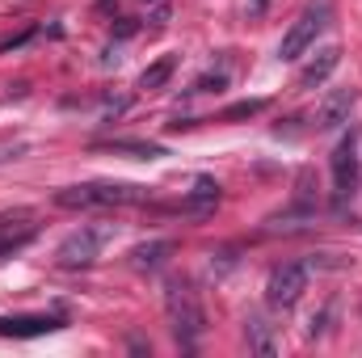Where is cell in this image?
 <instances>
[{
  "instance_id": "obj_3",
  "label": "cell",
  "mask_w": 362,
  "mask_h": 358,
  "mask_svg": "<svg viewBox=\"0 0 362 358\" xmlns=\"http://www.w3.org/2000/svg\"><path fill=\"white\" fill-rule=\"evenodd\" d=\"M110 241H114V224H85V228H76V232L55 249V262L64 270H85L101 258V249H105Z\"/></svg>"
},
{
  "instance_id": "obj_8",
  "label": "cell",
  "mask_w": 362,
  "mask_h": 358,
  "mask_svg": "<svg viewBox=\"0 0 362 358\" xmlns=\"http://www.w3.org/2000/svg\"><path fill=\"white\" fill-rule=\"evenodd\" d=\"M354 105H358V93L354 89H333L320 101V110H316V131H333V127L350 122V110Z\"/></svg>"
},
{
  "instance_id": "obj_12",
  "label": "cell",
  "mask_w": 362,
  "mask_h": 358,
  "mask_svg": "<svg viewBox=\"0 0 362 358\" xmlns=\"http://www.w3.org/2000/svg\"><path fill=\"white\" fill-rule=\"evenodd\" d=\"M169 253H173L169 241H148V245H135V249H131V266L135 270H156V266L169 262Z\"/></svg>"
},
{
  "instance_id": "obj_5",
  "label": "cell",
  "mask_w": 362,
  "mask_h": 358,
  "mask_svg": "<svg viewBox=\"0 0 362 358\" xmlns=\"http://www.w3.org/2000/svg\"><path fill=\"white\" fill-rule=\"evenodd\" d=\"M329 25V4L320 0V4H312V8H303L299 17H295V25L282 34V42H278V59H299L312 42H316V34Z\"/></svg>"
},
{
  "instance_id": "obj_10",
  "label": "cell",
  "mask_w": 362,
  "mask_h": 358,
  "mask_svg": "<svg viewBox=\"0 0 362 358\" xmlns=\"http://www.w3.org/2000/svg\"><path fill=\"white\" fill-rule=\"evenodd\" d=\"M337 64H341V51H337V47H325V51H316V55H312V64L299 72V81H295V85H299V89H316V85H325V81L333 76V68H337Z\"/></svg>"
},
{
  "instance_id": "obj_13",
  "label": "cell",
  "mask_w": 362,
  "mask_h": 358,
  "mask_svg": "<svg viewBox=\"0 0 362 358\" xmlns=\"http://www.w3.org/2000/svg\"><path fill=\"white\" fill-rule=\"evenodd\" d=\"M173 72H177V55H160L156 64H148V68H144V76H139V89H148V93L165 89Z\"/></svg>"
},
{
  "instance_id": "obj_4",
  "label": "cell",
  "mask_w": 362,
  "mask_h": 358,
  "mask_svg": "<svg viewBox=\"0 0 362 358\" xmlns=\"http://www.w3.org/2000/svg\"><path fill=\"white\" fill-rule=\"evenodd\" d=\"M358 131L341 135V144L333 148L329 156V169H333V198L337 202H350L358 194V178H362V156H358Z\"/></svg>"
},
{
  "instance_id": "obj_7",
  "label": "cell",
  "mask_w": 362,
  "mask_h": 358,
  "mask_svg": "<svg viewBox=\"0 0 362 358\" xmlns=\"http://www.w3.org/2000/svg\"><path fill=\"white\" fill-rule=\"evenodd\" d=\"M34 236H38V224H34L30 211H8V215H0V262L13 258V253H21Z\"/></svg>"
},
{
  "instance_id": "obj_9",
  "label": "cell",
  "mask_w": 362,
  "mask_h": 358,
  "mask_svg": "<svg viewBox=\"0 0 362 358\" xmlns=\"http://www.w3.org/2000/svg\"><path fill=\"white\" fill-rule=\"evenodd\" d=\"M55 329H64L55 316H0V337H42Z\"/></svg>"
},
{
  "instance_id": "obj_11",
  "label": "cell",
  "mask_w": 362,
  "mask_h": 358,
  "mask_svg": "<svg viewBox=\"0 0 362 358\" xmlns=\"http://www.w3.org/2000/svg\"><path fill=\"white\" fill-rule=\"evenodd\" d=\"M215 202H219V185L211 178H198L194 181V190L181 198V211H189V215H206V211H215Z\"/></svg>"
},
{
  "instance_id": "obj_16",
  "label": "cell",
  "mask_w": 362,
  "mask_h": 358,
  "mask_svg": "<svg viewBox=\"0 0 362 358\" xmlns=\"http://www.w3.org/2000/svg\"><path fill=\"white\" fill-rule=\"evenodd\" d=\"M266 105H270L266 97H249V101H236V105H228V110H223V118H228V122H240V118H253V114H262Z\"/></svg>"
},
{
  "instance_id": "obj_1",
  "label": "cell",
  "mask_w": 362,
  "mask_h": 358,
  "mask_svg": "<svg viewBox=\"0 0 362 358\" xmlns=\"http://www.w3.org/2000/svg\"><path fill=\"white\" fill-rule=\"evenodd\" d=\"M148 202L144 185L131 181H85V185H64L55 190V207L68 211H89V207H139Z\"/></svg>"
},
{
  "instance_id": "obj_2",
  "label": "cell",
  "mask_w": 362,
  "mask_h": 358,
  "mask_svg": "<svg viewBox=\"0 0 362 358\" xmlns=\"http://www.w3.org/2000/svg\"><path fill=\"white\" fill-rule=\"evenodd\" d=\"M165 312H169V325H173V333H177L181 346H194V342L202 337L206 312H202V304H198V295H194L189 282L173 278V282L165 287Z\"/></svg>"
},
{
  "instance_id": "obj_14",
  "label": "cell",
  "mask_w": 362,
  "mask_h": 358,
  "mask_svg": "<svg viewBox=\"0 0 362 358\" xmlns=\"http://www.w3.org/2000/svg\"><path fill=\"white\" fill-rule=\"evenodd\" d=\"M245 333H249V350H257V354H274V350H278V342H274L270 325H266L262 316H253V321L245 325Z\"/></svg>"
},
{
  "instance_id": "obj_15",
  "label": "cell",
  "mask_w": 362,
  "mask_h": 358,
  "mask_svg": "<svg viewBox=\"0 0 362 358\" xmlns=\"http://www.w3.org/2000/svg\"><path fill=\"white\" fill-rule=\"evenodd\" d=\"M110 152H127V156H135V161H156V156H165V148L160 144H139V139H114V144H105Z\"/></svg>"
},
{
  "instance_id": "obj_6",
  "label": "cell",
  "mask_w": 362,
  "mask_h": 358,
  "mask_svg": "<svg viewBox=\"0 0 362 358\" xmlns=\"http://www.w3.org/2000/svg\"><path fill=\"white\" fill-rule=\"evenodd\" d=\"M308 274L312 266L308 262H286V266H274L270 282H266V299L274 308H295L308 291Z\"/></svg>"
}]
</instances>
